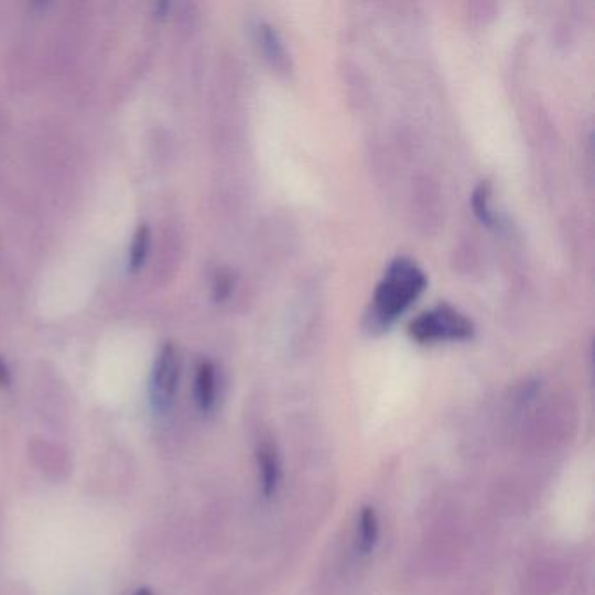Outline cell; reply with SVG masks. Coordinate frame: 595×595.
I'll return each mask as SVG.
<instances>
[{
  "label": "cell",
  "mask_w": 595,
  "mask_h": 595,
  "mask_svg": "<svg viewBox=\"0 0 595 595\" xmlns=\"http://www.w3.org/2000/svg\"><path fill=\"white\" fill-rule=\"evenodd\" d=\"M426 274L411 259H394L374 292L369 323L374 331H385L402 316L426 289Z\"/></svg>",
  "instance_id": "1"
},
{
  "label": "cell",
  "mask_w": 595,
  "mask_h": 595,
  "mask_svg": "<svg viewBox=\"0 0 595 595\" xmlns=\"http://www.w3.org/2000/svg\"><path fill=\"white\" fill-rule=\"evenodd\" d=\"M474 334V322L451 306H436L424 311L423 315L409 325V336L420 344L468 340Z\"/></svg>",
  "instance_id": "2"
},
{
  "label": "cell",
  "mask_w": 595,
  "mask_h": 595,
  "mask_svg": "<svg viewBox=\"0 0 595 595\" xmlns=\"http://www.w3.org/2000/svg\"><path fill=\"white\" fill-rule=\"evenodd\" d=\"M181 355L175 344H164L151 376L152 405L160 412L166 411L175 400L181 381Z\"/></svg>",
  "instance_id": "3"
},
{
  "label": "cell",
  "mask_w": 595,
  "mask_h": 595,
  "mask_svg": "<svg viewBox=\"0 0 595 595\" xmlns=\"http://www.w3.org/2000/svg\"><path fill=\"white\" fill-rule=\"evenodd\" d=\"M257 469H259L260 490L264 498L271 499L278 495L283 483V463L277 442L268 436L262 439L256 451Z\"/></svg>",
  "instance_id": "4"
},
{
  "label": "cell",
  "mask_w": 595,
  "mask_h": 595,
  "mask_svg": "<svg viewBox=\"0 0 595 595\" xmlns=\"http://www.w3.org/2000/svg\"><path fill=\"white\" fill-rule=\"evenodd\" d=\"M217 393V369L212 361L203 360L197 365L196 379H194V397H196L197 407L203 412L214 411Z\"/></svg>",
  "instance_id": "5"
},
{
  "label": "cell",
  "mask_w": 595,
  "mask_h": 595,
  "mask_svg": "<svg viewBox=\"0 0 595 595\" xmlns=\"http://www.w3.org/2000/svg\"><path fill=\"white\" fill-rule=\"evenodd\" d=\"M381 537V522L378 511L370 505H364L358 513L357 547L364 555H370L376 550Z\"/></svg>",
  "instance_id": "6"
},
{
  "label": "cell",
  "mask_w": 595,
  "mask_h": 595,
  "mask_svg": "<svg viewBox=\"0 0 595 595\" xmlns=\"http://www.w3.org/2000/svg\"><path fill=\"white\" fill-rule=\"evenodd\" d=\"M257 32H259V44L266 58L271 62L274 68L286 71L289 68V55H286L285 46L281 43L277 30L271 25H260Z\"/></svg>",
  "instance_id": "7"
},
{
  "label": "cell",
  "mask_w": 595,
  "mask_h": 595,
  "mask_svg": "<svg viewBox=\"0 0 595 595\" xmlns=\"http://www.w3.org/2000/svg\"><path fill=\"white\" fill-rule=\"evenodd\" d=\"M149 244H151V232L145 224H140L139 229L134 232L133 241L130 248V268L139 269L143 264V260L148 257Z\"/></svg>",
  "instance_id": "8"
},
{
  "label": "cell",
  "mask_w": 595,
  "mask_h": 595,
  "mask_svg": "<svg viewBox=\"0 0 595 595\" xmlns=\"http://www.w3.org/2000/svg\"><path fill=\"white\" fill-rule=\"evenodd\" d=\"M489 199L490 184L489 182H483V184L478 185L477 190L474 191L472 206H474L475 215H477L484 224L493 226V224H495V215L490 212Z\"/></svg>",
  "instance_id": "9"
},
{
  "label": "cell",
  "mask_w": 595,
  "mask_h": 595,
  "mask_svg": "<svg viewBox=\"0 0 595 595\" xmlns=\"http://www.w3.org/2000/svg\"><path fill=\"white\" fill-rule=\"evenodd\" d=\"M11 382V374L4 361L0 360V386H8Z\"/></svg>",
  "instance_id": "10"
},
{
  "label": "cell",
  "mask_w": 595,
  "mask_h": 595,
  "mask_svg": "<svg viewBox=\"0 0 595 595\" xmlns=\"http://www.w3.org/2000/svg\"><path fill=\"white\" fill-rule=\"evenodd\" d=\"M133 595H155V594H152V592L149 591V588H139V591L134 592Z\"/></svg>",
  "instance_id": "11"
}]
</instances>
